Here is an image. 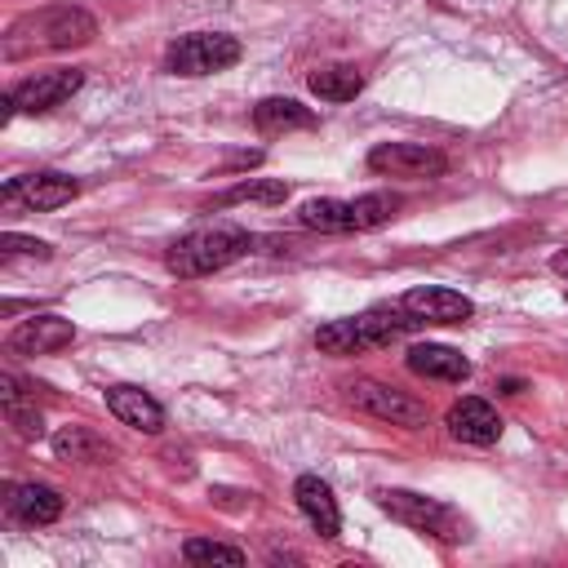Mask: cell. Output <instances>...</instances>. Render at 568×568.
<instances>
[{
  "label": "cell",
  "instance_id": "1",
  "mask_svg": "<svg viewBox=\"0 0 568 568\" xmlns=\"http://www.w3.org/2000/svg\"><path fill=\"white\" fill-rule=\"evenodd\" d=\"M98 36V22L93 13L75 9V4H49V9H36V13H22L9 36H4V58L18 62L27 53H58V49H75V44H89Z\"/></svg>",
  "mask_w": 568,
  "mask_h": 568
},
{
  "label": "cell",
  "instance_id": "2",
  "mask_svg": "<svg viewBox=\"0 0 568 568\" xmlns=\"http://www.w3.org/2000/svg\"><path fill=\"white\" fill-rule=\"evenodd\" d=\"M248 244H253V240H248V231H244V226L213 222V226H200V231H191V235L173 240V244H169V253H164V266H169L173 275H182V280L213 275V271L231 266L235 257H244V253H248Z\"/></svg>",
  "mask_w": 568,
  "mask_h": 568
},
{
  "label": "cell",
  "instance_id": "3",
  "mask_svg": "<svg viewBox=\"0 0 568 568\" xmlns=\"http://www.w3.org/2000/svg\"><path fill=\"white\" fill-rule=\"evenodd\" d=\"M377 506L390 519H399L417 532H430L439 541H466V524L439 497H422V493H408V488H377Z\"/></svg>",
  "mask_w": 568,
  "mask_h": 568
},
{
  "label": "cell",
  "instance_id": "4",
  "mask_svg": "<svg viewBox=\"0 0 568 568\" xmlns=\"http://www.w3.org/2000/svg\"><path fill=\"white\" fill-rule=\"evenodd\" d=\"M240 62V40L235 36H222V31H191V36H178L164 53V67L173 75H213V71H226Z\"/></svg>",
  "mask_w": 568,
  "mask_h": 568
},
{
  "label": "cell",
  "instance_id": "5",
  "mask_svg": "<svg viewBox=\"0 0 568 568\" xmlns=\"http://www.w3.org/2000/svg\"><path fill=\"white\" fill-rule=\"evenodd\" d=\"M80 84H84V71H75V67L40 71V75H31V80H22V84H13V89L4 93V120H9L13 111H27V115L53 111V106L67 102Z\"/></svg>",
  "mask_w": 568,
  "mask_h": 568
},
{
  "label": "cell",
  "instance_id": "6",
  "mask_svg": "<svg viewBox=\"0 0 568 568\" xmlns=\"http://www.w3.org/2000/svg\"><path fill=\"white\" fill-rule=\"evenodd\" d=\"M346 395H351V404L359 413H368L377 422H390V426H422L426 422V404L404 395V390H395V386H386V382L359 377V382L346 386Z\"/></svg>",
  "mask_w": 568,
  "mask_h": 568
},
{
  "label": "cell",
  "instance_id": "7",
  "mask_svg": "<svg viewBox=\"0 0 568 568\" xmlns=\"http://www.w3.org/2000/svg\"><path fill=\"white\" fill-rule=\"evenodd\" d=\"M368 169L386 178H439L448 173V155L422 142H382L368 151Z\"/></svg>",
  "mask_w": 568,
  "mask_h": 568
},
{
  "label": "cell",
  "instance_id": "8",
  "mask_svg": "<svg viewBox=\"0 0 568 568\" xmlns=\"http://www.w3.org/2000/svg\"><path fill=\"white\" fill-rule=\"evenodd\" d=\"M0 195L18 200L27 209H58V204H71L80 195V182L67 173H27V178H9L0 186Z\"/></svg>",
  "mask_w": 568,
  "mask_h": 568
},
{
  "label": "cell",
  "instance_id": "9",
  "mask_svg": "<svg viewBox=\"0 0 568 568\" xmlns=\"http://www.w3.org/2000/svg\"><path fill=\"white\" fill-rule=\"evenodd\" d=\"M399 306L408 315H417L422 324H462L475 315V302L466 293H453V288H435V284H422V288H408L399 297Z\"/></svg>",
  "mask_w": 568,
  "mask_h": 568
},
{
  "label": "cell",
  "instance_id": "10",
  "mask_svg": "<svg viewBox=\"0 0 568 568\" xmlns=\"http://www.w3.org/2000/svg\"><path fill=\"white\" fill-rule=\"evenodd\" d=\"M444 422H448V435H453V439L475 444V448H488V444L501 439V417H497V408H493L488 399H475V395L457 399Z\"/></svg>",
  "mask_w": 568,
  "mask_h": 568
},
{
  "label": "cell",
  "instance_id": "11",
  "mask_svg": "<svg viewBox=\"0 0 568 568\" xmlns=\"http://www.w3.org/2000/svg\"><path fill=\"white\" fill-rule=\"evenodd\" d=\"M75 342V324L62 315H31L9 333V351L18 355H53Z\"/></svg>",
  "mask_w": 568,
  "mask_h": 568
},
{
  "label": "cell",
  "instance_id": "12",
  "mask_svg": "<svg viewBox=\"0 0 568 568\" xmlns=\"http://www.w3.org/2000/svg\"><path fill=\"white\" fill-rule=\"evenodd\" d=\"M404 364L417 373V377H430V382H466L470 377V364L462 351L444 346V342H422L404 355Z\"/></svg>",
  "mask_w": 568,
  "mask_h": 568
},
{
  "label": "cell",
  "instance_id": "13",
  "mask_svg": "<svg viewBox=\"0 0 568 568\" xmlns=\"http://www.w3.org/2000/svg\"><path fill=\"white\" fill-rule=\"evenodd\" d=\"M106 408H111L124 426L146 430V435H155V430L164 426V408H160L142 386H111V390H106Z\"/></svg>",
  "mask_w": 568,
  "mask_h": 568
},
{
  "label": "cell",
  "instance_id": "14",
  "mask_svg": "<svg viewBox=\"0 0 568 568\" xmlns=\"http://www.w3.org/2000/svg\"><path fill=\"white\" fill-rule=\"evenodd\" d=\"M293 497H297L302 515L315 524V532H320V537H337V528H342V515H337L333 488H328L320 475H302V479L293 484Z\"/></svg>",
  "mask_w": 568,
  "mask_h": 568
},
{
  "label": "cell",
  "instance_id": "15",
  "mask_svg": "<svg viewBox=\"0 0 568 568\" xmlns=\"http://www.w3.org/2000/svg\"><path fill=\"white\" fill-rule=\"evenodd\" d=\"M4 506L22 524H53L62 515V497L49 484H13L9 497H4Z\"/></svg>",
  "mask_w": 568,
  "mask_h": 568
},
{
  "label": "cell",
  "instance_id": "16",
  "mask_svg": "<svg viewBox=\"0 0 568 568\" xmlns=\"http://www.w3.org/2000/svg\"><path fill=\"white\" fill-rule=\"evenodd\" d=\"M253 124L262 133H284V129H311L315 124V111L293 102V98H262L253 106Z\"/></svg>",
  "mask_w": 568,
  "mask_h": 568
},
{
  "label": "cell",
  "instance_id": "17",
  "mask_svg": "<svg viewBox=\"0 0 568 568\" xmlns=\"http://www.w3.org/2000/svg\"><path fill=\"white\" fill-rule=\"evenodd\" d=\"M306 84H311V93L324 98V102H351V98L364 89V75H359L355 67H346V62H333V67H315Z\"/></svg>",
  "mask_w": 568,
  "mask_h": 568
},
{
  "label": "cell",
  "instance_id": "18",
  "mask_svg": "<svg viewBox=\"0 0 568 568\" xmlns=\"http://www.w3.org/2000/svg\"><path fill=\"white\" fill-rule=\"evenodd\" d=\"M399 213V195L390 191H368L359 200H346V231H373L386 226Z\"/></svg>",
  "mask_w": 568,
  "mask_h": 568
},
{
  "label": "cell",
  "instance_id": "19",
  "mask_svg": "<svg viewBox=\"0 0 568 568\" xmlns=\"http://www.w3.org/2000/svg\"><path fill=\"white\" fill-rule=\"evenodd\" d=\"M53 453L67 462H102V457H111V444L84 426H62L53 435Z\"/></svg>",
  "mask_w": 568,
  "mask_h": 568
},
{
  "label": "cell",
  "instance_id": "20",
  "mask_svg": "<svg viewBox=\"0 0 568 568\" xmlns=\"http://www.w3.org/2000/svg\"><path fill=\"white\" fill-rule=\"evenodd\" d=\"M0 395H4V417H9V426H13L22 439H40L44 417H40L36 408L22 404V390H18V377H13V373L0 377Z\"/></svg>",
  "mask_w": 568,
  "mask_h": 568
},
{
  "label": "cell",
  "instance_id": "21",
  "mask_svg": "<svg viewBox=\"0 0 568 568\" xmlns=\"http://www.w3.org/2000/svg\"><path fill=\"white\" fill-rule=\"evenodd\" d=\"M315 346L328 351V355H359V351H364V346H359V333H355L351 320H333V324H324V328L315 333Z\"/></svg>",
  "mask_w": 568,
  "mask_h": 568
},
{
  "label": "cell",
  "instance_id": "22",
  "mask_svg": "<svg viewBox=\"0 0 568 568\" xmlns=\"http://www.w3.org/2000/svg\"><path fill=\"white\" fill-rule=\"evenodd\" d=\"M284 195H288V186L284 182H257V178H248V182H235L217 204H235V200H257V204H284Z\"/></svg>",
  "mask_w": 568,
  "mask_h": 568
},
{
  "label": "cell",
  "instance_id": "23",
  "mask_svg": "<svg viewBox=\"0 0 568 568\" xmlns=\"http://www.w3.org/2000/svg\"><path fill=\"white\" fill-rule=\"evenodd\" d=\"M182 555L191 564H244V550L240 546H222V541H204V537H191L182 546Z\"/></svg>",
  "mask_w": 568,
  "mask_h": 568
},
{
  "label": "cell",
  "instance_id": "24",
  "mask_svg": "<svg viewBox=\"0 0 568 568\" xmlns=\"http://www.w3.org/2000/svg\"><path fill=\"white\" fill-rule=\"evenodd\" d=\"M4 253H31V257H49V244L44 240H31V235H18V231H4L0 240Z\"/></svg>",
  "mask_w": 568,
  "mask_h": 568
},
{
  "label": "cell",
  "instance_id": "25",
  "mask_svg": "<svg viewBox=\"0 0 568 568\" xmlns=\"http://www.w3.org/2000/svg\"><path fill=\"white\" fill-rule=\"evenodd\" d=\"M550 266H555V275H564V280H568V248H559V253L550 257Z\"/></svg>",
  "mask_w": 568,
  "mask_h": 568
},
{
  "label": "cell",
  "instance_id": "26",
  "mask_svg": "<svg viewBox=\"0 0 568 568\" xmlns=\"http://www.w3.org/2000/svg\"><path fill=\"white\" fill-rule=\"evenodd\" d=\"M564 293H568V288H564Z\"/></svg>",
  "mask_w": 568,
  "mask_h": 568
}]
</instances>
